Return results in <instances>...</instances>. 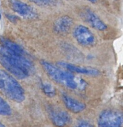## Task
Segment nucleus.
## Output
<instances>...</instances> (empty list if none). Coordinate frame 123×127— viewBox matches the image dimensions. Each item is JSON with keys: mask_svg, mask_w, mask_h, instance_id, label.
<instances>
[{"mask_svg": "<svg viewBox=\"0 0 123 127\" xmlns=\"http://www.w3.org/2000/svg\"><path fill=\"white\" fill-rule=\"evenodd\" d=\"M0 64L19 79L27 77L32 68V62L27 57L22 47L18 49H11L1 44Z\"/></svg>", "mask_w": 123, "mask_h": 127, "instance_id": "nucleus-1", "label": "nucleus"}, {"mask_svg": "<svg viewBox=\"0 0 123 127\" xmlns=\"http://www.w3.org/2000/svg\"><path fill=\"white\" fill-rule=\"evenodd\" d=\"M0 89L14 102L21 103L25 99V93L19 83L8 73L0 69Z\"/></svg>", "mask_w": 123, "mask_h": 127, "instance_id": "nucleus-2", "label": "nucleus"}, {"mask_svg": "<svg viewBox=\"0 0 123 127\" xmlns=\"http://www.w3.org/2000/svg\"><path fill=\"white\" fill-rule=\"evenodd\" d=\"M41 64L47 75L55 82L71 89L78 87L77 82L71 72L62 70L44 60H41Z\"/></svg>", "mask_w": 123, "mask_h": 127, "instance_id": "nucleus-3", "label": "nucleus"}, {"mask_svg": "<svg viewBox=\"0 0 123 127\" xmlns=\"http://www.w3.org/2000/svg\"><path fill=\"white\" fill-rule=\"evenodd\" d=\"M98 127H121L123 125V112L114 110H106L99 115Z\"/></svg>", "mask_w": 123, "mask_h": 127, "instance_id": "nucleus-4", "label": "nucleus"}, {"mask_svg": "<svg viewBox=\"0 0 123 127\" xmlns=\"http://www.w3.org/2000/svg\"><path fill=\"white\" fill-rule=\"evenodd\" d=\"M73 35L78 43L83 47H93L97 42V39L93 32L85 26H77L74 29Z\"/></svg>", "mask_w": 123, "mask_h": 127, "instance_id": "nucleus-5", "label": "nucleus"}, {"mask_svg": "<svg viewBox=\"0 0 123 127\" xmlns=\"http://www.w3.org/2000/svg\"><path fill=\"white\" fill-rule=\"evenodd\" d=\"M9 5L12 10L26 19H36L38 16L33 7L19 0H9Z\"/></svg>", "mask_w": 123, "mask_h": 127, "instance_id": "nucleus-6", "label": "nucleus"}, {"mask_svg": "<svg viewBox=\"0 0 123 127\" xmlns=\"http://www.w3.org/2000/svg\"><path fill=\"white\" fill-rule=\"evenodd\" d=\"M58 65L60 67H64L71 72L77 73V74H83L90 76H97L99 74V71L98 69L90 67H82L72 64L71 63L66 62H58Z\"/></svg>", "mask_w": 123, "mask_h": 127, "instance_id": "nucleus-7", "label": "nucleus"}, {"mask_svg": "<svg viewBox=\"0 0 123 127\" xmlns=\"http://www.w3.org/2000/svg\"><path fill=\"white\" fill-rule=\"evenodd\" d=\"M84 19L92 28L98 31H103L107 29V26L94 12L90 9H86L83 13Z\"/></svg>", "mask_w": 123, "mask_h": 127, "instance_id": "nucleus-8", "label": "nucleus"}, {"mask_svg": "<svg viewBox=\"0 0 123 127\" xmlns=\"http://www.w3.org/2000/svg\"><path fill=\"white\" fill-rule=\"evenodd\" d=\"M50 115L52 122L57 127H64L71 120V117L69 113L63 110L51 109L50 110Z\"/></svg>", "mask_w": 123, "mask_h": 127, "instance_id": "nucleus-9", "label": "nucleus"}, {"mask_svg": "<svg viewBox=\"0 0 123 127\" xmlns=\"http://www.w3.org/2000/svg\"><path fill=\"white\" fill-rule=\"evenodd\" d=\"M62 100L67 108L73 113H80L86 108V105L85 103L65 94H62Z\"/></svg>", "mask_w": 123, "mask_h": 127, "instance_id": "nucleus-10", "label": "nucleus"}, {"mask_svg": "<svg viewBox=\"0 0 123 127\" xmlns=\"http://www.w3.org/2000/svg\"><path fill=\"white\" fill-rule=\"evenodd\" d=\"M73 24V19L70 16H63L56 20L53 26V29L57 33H66L71 29Z\"/></svg>", "mask_w": 123, "mask_h": 127, "instance_id": "nucleus-11", "label": "nucleus"}, {"mask_svg": "<svg viewBox=\"0 0 123 127\" xmlns=\"http://www.w3.org/2000/svg\"><path fill=\"white\" fill-rule=\"evenodd\" d=\"M11 114L10 105L0 96V115L8 116Z\"/></svg>", "mask_w": 123, "mask_h": 127, "instance_id": "nucleus-12", "label": "nucleus"}, {"mask_svg": "<svg viewBox=\"0 0 123 127\" xmlns=\"http://www.w3.org/2000/svg\"><path fill=\"white\" fill-rule=\"evenodd\" d=\"M41 88H42L44 93L49 97H53L55 95V89L50 83L42 82L41 84Z\"/></svg>", "mask_w": 123, "mask_h": 127, "instance_id": "nucleus-13", "label": "nucleus"}, {"mask_svg": "<svg viewBox=\"0 0 123 127\" xmlns=\"http://www.w3.org/2000/svg\"><path fill=\"white\" fill-rule=\"evenodd\" d=\"M29 1L40 6H54L57 3V0H29Z\"/></svg>", "mask_w": 123, "mask_h": 127, "instance_id": "nucleus-14", "label": "nucleus"}, {"mask_svg": "<svg viewBox=\"0 0 123 127\" xmlns=\"http://www.w3.org/2000/svg\"><path fill=\"white\" fill-rule=\"evenodd\" d=\"M75 127H94V126L86 121H81L78 122Z\"/></svg>", "mask_w": 123, "mask_h": 127, "instance_id": "nucleus-15", "label": "nucleus"}, {"mask_svg": "<svg viewBox=\"0 0 123 127\" xmlns=\"http://www.w3.org/2000/svg\"><path fill=\"white\" fill-rule=\"evenodd\" d=\"M7 18H8L9 20H10L11 21L15 22V21L17 20V17L15 16H13V15H7Z\"/></svg>", "mask_w": 123, "mask_h": 127, "instance_id": "nucleus-16", "label": "nucleus"}, {"mask_svg": "<svg viewBox=\"0 0 123 127\" xmlns=\"http://www.w3.org/2000/svg\"><path fill=\"white\" fill-rule=\"evenodd\" d=\"M88 1H89L92 3H95L97 1V0H88Z\"/></svg>", "mask_w": 123, "mask_h": 127, "instance_id": "nucleus-17", "label": "nucleus"}, {"mask_svg": "<svg viewBox=\"0 0 123 127\" xmlns=\"http://www.w3.org/2000/svg\"><path fill=\"white\" fill-rule=\"evenodd\" d=\"M0 127H6L3 124V123H1V122H0Z\"/></svg>", "mask_w": 123, "mask_h": 127, "instance_id": "nucleus-18", "label": "nucleus"}]
</instances>
